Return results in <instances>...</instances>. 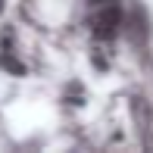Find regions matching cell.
<instances>
[{"label":"cell","instance_id":"cell-2","mask_svg":"<svg viewBox=\"0 0 153 153\" xmlns=\"http://www.w3.org/2000/svg\"><path fill=\"white\" fill-rule=\"evenodd\" d=\"M3 3H6V0H0V10H3Z\"/></svg>","mask_w":153,"mask_h":153},{"label":"cell","instance_id":"cell-1","mask_svg":"<svg viewBox=\"0 0 153 153\" xmlns=\"http://www.w3.org/2000/svg\"><path fill=\"white\" fill-rule=\"evenodd\" d=\"M94 3H113V0H94Z\"/></svg>","mask_w":153,"mask_h":153}]
</instances>
